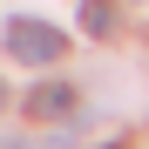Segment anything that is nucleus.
<instances>
[{"mask_svg":"<svg viewBox=\"0 0 149 149\" xmlns=\"http://www.w3.org/2000/svg\"><path fill=\"white\" fill-rule=\"evenodd\" d=\"M81 27H88L95 41H109V34H115V7H109V0H81Z\"/></svg>","mask_w":149,"mask_h":149,"instance_id":"nucleus-3","label":"nucleus"},{"mask_svg":"<svg viewBox=\"0 0 149 149\" xmlns=\"http://www.w3.org/2000/svg\"><path fill=\"white\" fill-rule=\"evenodd\" d=\"M68 109H74V88H61V81H47V88L27 95V115H41V122H61Z\"/></svg>","mask_w":149,"mask_h":149,"instance_id":"nucleus-2","label":"nucleus"},{"mask_svg":"<svg viewBox=\"0 0 149 149\" xmlns=\"http://www.w3.org/2000/svg\"><path fill=\"white\" fill-rule=\"evenodd\" d=\"M0 102H7V88H0Z\"/></svg>","mask_w":149,"mask_h":149,"instance_id":"nucleus-5","label":"nucleus"},{"mask_svg":"<svg viewBox=\"0 0 149 149\" xmlns=\"http://www.w3.org/2000/svg\"><path fill=\"white\" fill-rule=\"evenodd\" d=\"M0 47H7V61H20V68H54V61L68 54V34L54 27V20L14 14L7 27H0Z\"/></svg>","mask_w":149,"mask_h":149,"instance_id":"nucleus-1","label":"nucleus"},{"mask_svg":"<svg viewBox=\"0 0 149 149\" xmlns=\"http://www.w3.org/2000/svg\"><path fill=\"white\" fill-rule=\"evenodd\" d=\"M0 149H27V142H0Z\"/></svg>","mask_w":149,"mask_h":149,"instance_id":"nucleus-4","label":"nucleus"}]
</instances>
